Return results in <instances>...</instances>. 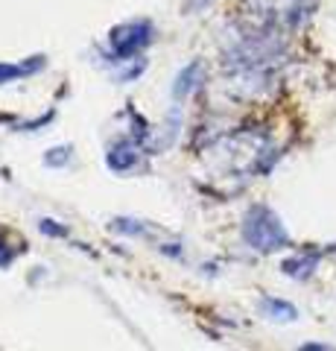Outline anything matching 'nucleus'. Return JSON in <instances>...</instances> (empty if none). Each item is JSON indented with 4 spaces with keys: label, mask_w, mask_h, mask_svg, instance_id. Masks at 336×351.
I'll return each mask as SVG.
<instances>
[{
    "label": "nucleus",
    "mask_w": 336,
    "mask_h": 351,
    "mask_svg": "<svg viewBox=\"0 0 336 351\" xmlns=\"http://www.w3.org/2000/svg\"><path fill=\"white\" fill-rule=\"evenodd\" d=\"M243 234H246L248 243H252L255 249H260V252L281 249V246H287V240H289L287 232H284V226H281V219L263 205L255 208V211L246 217Z\"/></svg>",
    "instance_id": "1"
},
{
    "label": "nucleus",
    "mask_w": 336,
    "mask_h": 351,
    "mask_svg": "<svg viewBox=\"0 0 336 351\" xmlns=\"http://www.w3.org/2000/svg\"><path fill=\"white\" fill-rule=\"evenodd\" d=\"M146 41H149L146 24H126L112 32V47L117 50V56H132L140 44H146Z\"/></svg>",
    "instance_id": "2"
},
{
    "label": "nucleus",
    "mask_w": 336,
    "mask_h": 351,
    "mask_svg": "<svg viewBox=\"0 0 336 351\" xmlns=\"http://www.w3.org/2000/svg\"><path fill=\"white\" fill-rule=\"evenodd\" d=\"M316 258H319V255H307V258L287 261V263H284V272H287V276H301V278H305V276H310V272H313V267H316Z\"/></svg>",
    "instance_id": "3"
},
{
    "label": "nucleus",
    "mask_w": 336,
    "mask_h": 351,
    "mask_svg": "<svg viewBox=\"0 0 336 351\" xmlns=\"http://www.w3.org/2000/svg\"><path fill=\"white\" fill-rule=\"evenodd\" d=\"M263 311L272 313V319H296V307L287 304V302H281V299H266Z\"/></svg>",
    "instance_id": "4"
},
{
    "label": "nucleus",
    "mask_w": 336,
    "mask_h": 351,
    "mask_svg": "<svg viewBox=\"0 0 336 351\" xmlns=\"http://www.w3.org/2000/svg\"><path fill=\"white\" fill-rule=\"evenodd\" d=\"M38 64H41L38 59L29 62V64H21V68H18V64H0V82H3V80H15V76H27V73L36 71Z\"/></svg>",
    "instance_id": "5"
},
{
    "label": "nucleus",
    "mask_w": 336,
    "mask_h": 351,
    "mask_svg": "<svg viewBox=\"0 0 336 351\" xmlns=\"http://www.w3.org/2000/svg\"><path fill=\"white\" fill-rule=\"evenodd\" d=\"M301 351H336V348H331V346H305Z\"/></svg>",
    "instance_id": "6"
}]
</instances>
